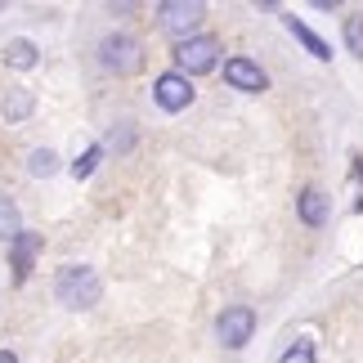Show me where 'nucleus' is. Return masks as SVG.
Here are the masks:
<instances>
[{
    "mask_svg": "<svg viewBox=\"0 0 363 363\" xmlns=\"http://www.w3.org/2000/svg\"><path fill=\"white\" fill-rule=\"evenodd\" d=\"M54 296L59 305L67 310H94L104 296V278L90 269V264H63L59 274H54Z\"/></svg>",
    "mask_w": 363,
    "mask_h": 363,
    "instance_id": "1",
    "label": "nucleus"
},
{
    "mask_svg": "<svg viewBox=\"0 0 363 363\" xmlns=\"http://www.w3.org/2000/svg\"><path fill=\"white\" fill-rule=\"evenodd\" d=\"M94 59H99V67L108 77H135L144 67V40L130 32H108L94 45Z\"/></svg>",
    "mask_w": 363,
    "mask_h": 363,
    "instance_id": "2",
    "label": "nucleus"
},
{
    "mask_svg": "<svg viewBox=\"0 0 363 363\" xmlns=\"http://www.w3.org/2000/svg\"><path fill=\"white\" fill-rule=\"evenodd\" d=\"M220 54H225L220 36L198 32V36H189V40H175V45H171V63H175V72H184L193 81V77H202V72H216Z\"/></svg>",
    "mask_w": 363,
    "mask_h": 363,
    "instance_id": "3",
    "label": "nucleus"
},
{
    "mask_svg": "<svg viewBox=\"0 0 363 363\" xmlns=\"http://www.w3.org/2000/svg\"><path fill=\"white\" fill-rule=\"evenodd\" d=\"M202 18H206V5H198V0H162V5H157V27L171 32L175 40L198 36Z\"/></svg>",
    "mask_w": 363,
    "mask_h": 363,
    "instance_id": "4",
    "label": "nucleus"
},
{
    "mask_svg": "<svg viewBox=\"0 0 363 363\" xmlns=\"http://www.w3.org/2000/svg\"><path fill=\"white\" fill-rule=\"evenodd\" d=\"M251 337H256V310L251 305H225L216 314V341L225 350H242Z\"/></svg>",
    "mask_w": 363,
    "mask_h": 363,
    "instance_id": "5",
    "label": "nucleus"
},
{
    "mask_svg": "<svg viewBox=\"0 0 363 363\" xmlns=\"http://www.w3.org/2000/svg\"><path fill=\"white\" fill-rule=\"evenodd\" d=\"M198 99V90H193V81L184 72H162L157 81H152V104L162 108V113H184V108Z\"/></svg>",
    "mask_w": 363,
    "mask_h": 363,
    "instance_id": "6",
    "label": "nucleus"
},
{
    "mask_svg": "<svg viewBox=\"0 0 363 363\" xmlns=\"http://www.w3.org/2000/svg\"><path fill=\"white\" fill-rule=\"evenodd\" d=\"M225 81H229V90H238V94H264L269 90V72H264L251 54L225 59Z\"/></svg>",
    "mask_w": 363,
    "mask_h": 363,
    "instance_id": "7",
    "label": "nucleus"
},
{
    "mask_svg": "<svg viewBox=\"0 0 363 363\" xmlns=\"http://www.w3.org/2000/svg\"><path fill=\"white\" fill-rule=\"evenodd\" d=\"M328 216H332V198H328L318 184H305V189L296 193V220H301L305 229H323Z\"/></svg>",
    "mask_w": 363,
    "mask_h": 363,
    "instance_id": "8",
    "label": "nucleus"
},
{
    "mask_svg": "<svg viewBox=\"0 0 363 363\" xmlns=\"http://www.w3.org/2000/svg\"><path fill=\"white\" fill-rule=\"evenodd\" d=\"M45 247V238H40V233H18V238L9 242V269H13V283H27V278H32V264H36V251Z\"/></svg>",
    "mask_w": 363,
    "mask_h": 363,
    "instance_id": "9",
    "label": "nucleus"
},
{
    "mask_svg": "<svg viewBox=\"0 0 363 363\" xmlns=\"http://www.w3.org/2000/svg\"><path fill=\"white\" fill-rule=\"evenodd\" d=\"M283 27H287V32H291V36H296V40H301V45H305V50H310V54H314V59H318V63H328V59H332V45H328V40H323V36H318V32H314V27H305V23L296 18V13H283Z\"/></svg>",
    "mask_w": 363,
    "mask_h": 363,
    "instance_id": "10",
    "label": "nucleus"
},
{
    "mask_svg": "<svg viewBox=\"0 0 363 363\" xmlns=\"http://www.w3.org/2000/svg\"><path fill=\"white\" fill-rule=\"evenodd\" d=\"M36 113V94L27 90V86H13L5 99H0V117H5L9 125H18V121H27Z\"/></svg>",
    "mask_w": 363,
    "mask_h": 363,
    "instance_id": "11",
    "label": "nucleus"
},
{
    "mask_svg": "<svg viewBox=\"0 0 363 363\" xmlns=\"http://www.w3.org/2000/svg\"><path fill=\"white\" fill-rule=\"evenodd\" d=\"M0 59H5V67H13V72H32V67L40 63V50H36L27 36H13L9 45H5V54H0Z\"/></svg>",
    "mask_w": 363,
    "mask_h": 363,
    "instance_id": "12",
    "label": "nucleus"
},
{
    "mask_svg": "<svg viewBox=\"0 0 363 363\" xmlns=\"http://www.w3.org/2000/svg\"><path fill=\"white\" fill-rule=\"evenodd\" d=\"M23 233V216H18V202L9 193H0V242H13Z\"/></svg>",
    "mask_w": 363,
    "mask_h": 363,
    "instance_id": "13",
    "label": "nucleus"
},
{
    "mask_svg": "<svg viewBox=\"0 0 363 363\" xmlns=\"http://www.w3.org/2000/svg\"><path fill=\"white\" fill-rule=\"evenodd\" d=\"M341 40H345V50H350L354 59H363V9H350L341 18Z\"/></svg>",
    "mask_w": 363,
    "mask_h": 363,
    "instance_id": "14",
    "label": "nucleus"
},
{
    "mask_svg": "<svg viewBox=\"0 0 363 363\" xmlns=\"http://www.w3.org/2000/svg\"><path fill=\"white\" fill-rule=\"evenodd\" d=\"M54 171H59V152H54V148H32V157H27V175L45 179Z\"/></svg>",
    "mask_w": 363,
    "mask_h": 363,
    "instance_id": "15",
    "label": "nucleus"
},
{
    "mask_svg": "<svg viewBox=\"0 0 363 363\" xmlns=\"http://www.w3.org/2000/svg\"><path fill=\"white\" fill-rule=\"evenodd\" d=\"M130 148H135V125H130V121H117L113 130H108V144H104V152H117V157H125Z\"/></svg>",
    "mask_w": 363,
    "mask_h": 363,
    "instance_id": "16",
    "label": "nucleus"
},
{
    "mask_svg": "<svg viewBox=\"0 0 363 363\" xmlns=\"http://www.w3.org/2000/svg\"><path fill=\"white\" fill-rule=\"evenodd\" d=\"M99 162H104V144H90V148L72 162V175H77V179H90L94 171H99Z\"/></svg>",
    "mask_w": 363,
    "mask_h": 363,
    "instance_id": "17",
    "label": "nucleus"
},
{
    "mask_svg": "<svg viewBox=\"0 0 363 363\" xmlns=\"http://www.w3.org/2000/svg\"><path fill=\"white\" fill-rule=\"evenodd\" d=\"M278 363H318V359H314V341H310V337H301L296 345H287Z\"/></svg>",
    "mask_w": 363,
    "mask_h": 363,
    "instance_id": "18",
    "label": "nucleus"
},
{
    "mask_svg": "<svg viewBox=\"0 0 363 363\" xmlns=\"http://www.w3.org/2000/svg\"><path fill=\"white\" fill-rule=\"evenodd\" d=\"M354 184H359V189H363V148H359V152H354Z\"/></svg>",
    "mask_w": 363,
    "mask_h": 363,
    "instance_id": "19",
    "label": "nucleus"
},
{
    "mask_svg": "<svg viewBox=\"0 0 363 363\" xmlns=\"http://www.w3.org/2000/svg\"><path fill=\"white\" fill-rule=\"evenodd\" d=\"M0 363H18V354H13V350H0Z\"/></svg>",
    "mask_w": 363,
    "mask_h": 363,
    "instance_id": "20",
    "label": "nucleus"
}]
</instances>
